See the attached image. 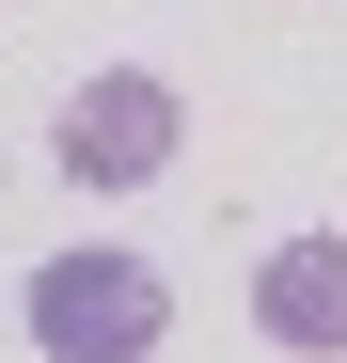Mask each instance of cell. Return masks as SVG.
<instances>
[{
    "label": "cell",
    "mask_w": 347,
    "mask_h": 363,
    "mask_svg": "<svg viewBox=\"0 0 347 363\" xmlns=\"http://www.w3.org/2000/svg\"><path fill=\"white\" fill-rule=\"evenodd\" d=\"M158 332H174V284L142 253H47L32 269V347L47 363H142Z\"/></svg>",
    "instance_id": "obj_1"
},
{
    "label": "cell",
    "mask_w": 347,
    "mask_h": 363,
    "mask_svg": "<svg viewBox=\"0 0 347 363\" xmlns=\"http://www.w3.org/2000/svg\"><path fill=\"white\" fill-rule=\"evenodd\" d=\"M174 143H190V111H174V79H142V64L79 79L64 127H47V158H64L79 190H142V174H174Z\"/></svg>",
    "instance_id": "obj_2"
},
{
    "label": "cell",
    "mask_w": 347,
    "mask_h": 363,
    "mask_svg": "<svg viewBox=\"0 0 347 363\" xmlns=\"http://www.w3.org/2000/svg\"><path fill=\"white\" fill-rule=\"evenodd\" d=\"M253 332H268V347H347V237H268Z\"/></svg>",
    "instance_id": "obj_3"
}]
</instances>
